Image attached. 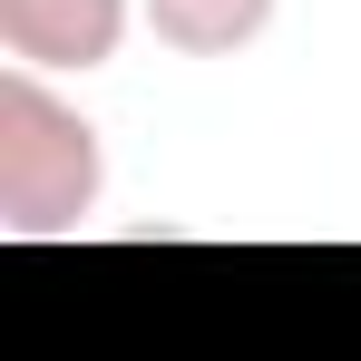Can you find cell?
Masks as SVG:
<instances>
[{
    "label": "cell",
    "mask_w": 361,
    "mask_h": 361,
    "mask_svg": "<svg viewBox=\"0 0 361 361\" xmlns=\"http://www.w3.org/2000/svg\"><path fill=\"white\" fill-rule=\"evenodd\" d=\"M98 185H108L98 127L78 118L68 98H49L39 68H10L0 78V225L20 244L78 235L98 215Z\"/></svg>",
    "instance_id": "1"
},
{
    "label": "cell",
    "mask_w": 361,
    "mask_h": 361,
    "mask_svg": "<svg viewBox=\"0 0 361 361\" xmlns=\"http://www.w3.org/2000/svg\"><path fill=\"white\" fill-rule=\"evenodd\" d=\"M127 39V0H0L10 68H108Z\"/></svg>",
    "instance_id": "2"
},
{
    "label": "cell",
    "mask_w": 361,
    "mask_h": 361,
    "mask_svg": "<svg viewBox=\"0 0 361 361\" xmlns=\"http://www.w3.org/2000/svg\"><path fill=\"white\" fill-rule=\"evenodd\" d=\"M137 10L176 59H235L274 30V0H137Z\"/></svg>",
    "instance_id": "3"
}]
</instances>
